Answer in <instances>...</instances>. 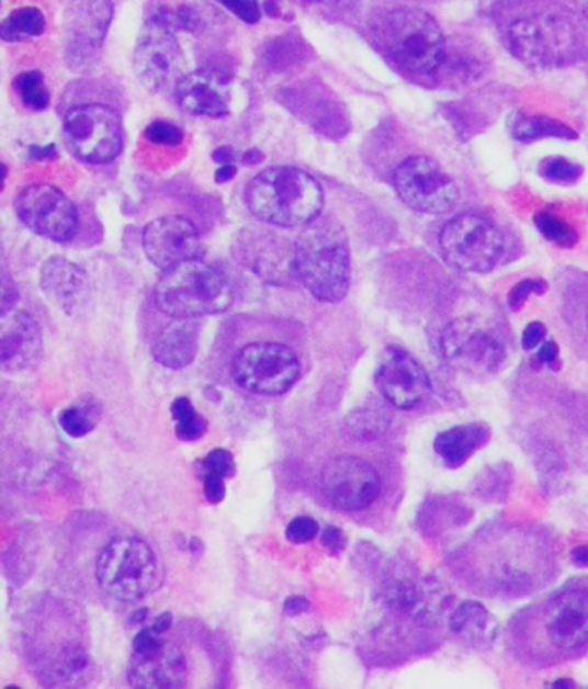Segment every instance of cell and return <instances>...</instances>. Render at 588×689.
Returning <instances> with one entry per match:
<instances>
[{
  "mask_svg": "<svg viewBox=\"0 0 588 689\" xmlns=\"http://www.w3.org/2000/svg\"><path fill=\"white\" fill-rule=\"evenodd\" d=\"M544 633L551 646L573 654L588 643V590L568 587L551 598L544 612Z\"/></svg>",
  "mask_w": 588,
  "mask_h": 689,
  "instance_id": "20",
  "label": "cell"
},
{
  "mask_svg": "<svg viewBox=\"0 0 588 689\" xmlns=\"http://www.w3.org/2000/svg\"><path fill=\"white\" fill-rule=\"evenodd\" d=\"M133 69L139 83L154 93L176 92L186 75V60L174 29L160 14L150 18L139 30Z\"/></svg>",
  "mask_w": 588,
  "mask_h": 689,
  "instance_id": "7",
  "label": "cell"
},
{
  "mask_svg": "<svg viewBox=\"0 0 588 689\" xmlns=\"http://www.w3.org/2000/svg\"><path fill=\"white\" fill-rule=\"evenodd\" d=\"M573 563L578 567H588V547H577L572 554Z\"/></svg>",
  "mask_w": 588,
  "mask_h": 689,
  "instance_id": "46",
  "label": "cell"
},
{
  "mask_svg": "<svg viewBox=\"0 0 588 689\" xmlns=\"http://www.w3.org/2000/svg\"><path fill=\"white\" fill-rule=\"evenodd\" d=\"M306 606H308L306 600H303V598L299 597H293L286 602V612L296 615L299 614V612H303V610H306Z\"/></svg>",
  "mask_w": 588,
  "mask_h": 689,
  "instance_id": "44",
  "label": "cell"
},
{
  "mask_svg": "<svg viewBox=\"0 0 588 689\" xmlns=\"http://www.w3.org/2000/svg\"><path fill=\"white\" fill-rule=\"evenodd\" d=\"M99 415L95 400L81 399L78 405L60 411L59 425L64 433H68L72 439H81L95 428Z\"/></svg>",
  "mask_w": 588,
  "mask_h": 689,
  "instance_id": "28",
  "label": "cell"
},
{
  "mask_svg": "<svg viewBox=\"0 0 588 689\" xmlns=\"http://www.w3.org/2000/svg\"><path fill=\"white\" fill-rule=\"evenodd\" d=\"M174 324L160 334L151 354L169 370L186 369L199 353V324L195 318H174Z\"/></svg>",
  "mask_w": 588,
  "mask_h": 689,
  "instance_id": "23",
  "label": "cell"
},
{
  "mask_svg": "<svg viewBox=\"0 0 588 689\" xmlns=\"http://www.w3.org/2000/svg\"><path fill=\"white\" fill-rule=\"evenodd\" d=\"M64 138L76 159L108 163L123 150V121L116 109L104 103H84L64 120Z\"/></svg>",
  "mask_w": 588,
  "mask_h": 689,
  "instance_id": "8",
  "label": "cell"
},
{
  "mask_svg": "<svg viewBox=\"0 0 588 689\" xmlns=\"http://www.w3.org/2000/svg\"><path fill=\"white\" fill-rule=\"evenodd\" d=\"M219 2L245 23L253 24L260 20V5L257 0H219Z\"/></svg>",
  "mask_w": 588,
  "mask_h": 689,
  "instance_id": "37",
  "label": "cell"
},
{
  "mask_svg": "<svg viewBox=\"0 0 588 689\" xmlns=\"http://www.w3.org/2000/svg\"><path fill=\"white\" fill-rule=\"evenodd\" d=\"M54 151H56V147H54V145H50V147L47 148H30V155H32L33 159H45V157H53Z\"/></svg>",
  "mask_w": 588,
  "mask_h": 689,
  "instance_id": "48",
  "label": "cell"
},
{
  "mask_svg": "<svg viewBox=\"0 0 588 689\" xmlns=\"http://www.w3.org/2000/svg\"><path fill=\"white\" fill-rule=\"evenodd\" d=\"M97 579L105 594L121 602H136L157 587L159 564L150 545L144 540H112L100 552Z\"/></svg>",
  "mask_w": 588,
  "mask_h": 689,
  "instance_id": "5",
  "label": "cell"
},
{
  "mask_svg": "<svg viewBox=\"0 0 588 689\" xmlns=\"http://www.w3.org/2000/svg\"><path fill=\"white\" fill-rule=\"evenodd\" d=\"M16 214L32 233L50 241H71L80 227L75 203L53 184L24 188L18 194Z\"/></svg>",
  "mask_w": 588,
  "mask_h": 689,
  "instance_id": "14",
  "label": "cell"
},
{
  "mask_svg": "<svg viewBox=\"0 0 588 689\" xmlns=\"http://www.w3.org/2000/svg\"><path fill=\"white\" fill-rule=\"evenodd\" d=\"M536 282H521L520 285L514 287L513 293L509 296V305L511 308L518 309L523 303H525L527 296L530 293H533V287H535Z\"/></svg>",
  "mask_w": 588,
  "mask_h": 689,
  "instance_id": "42",
  "label": "cell"
},
{
  "mask_svg": "<svg viewBox=\"0 0 588 689\" xmlns=\"http://www.w3.org/2000/svg\"><path fill=\"white\" fill-rule=\"evenodd\" d=\"M236 176V167L235 163H226V166H220L219 171L215 174L217 178V183H224V181H231Z\"/></svg>",
  "mask_w": 588,
  "mask_h": 689,
  "instance_id": "43",
  "label": "cell"
},
{
  "mask_svg": "<svg viewBox=\"0 0 588 689\" xmlns=\"http://www.w3.org/2000/svg\"><path fill=\"white\" fill-rule=\"evenodd\" d=\"M541 174L553 183L569 184L575 183L580 178L581 169L577 163L556 157V159H547L542 163Z\"/></svg>",
  "mask_w": 588,
  "mask_h": 689,
  "instance_id": "33",
  "label": "cell"
},
{
  "mask_svg": "<svg viewBox=\"0 0 588 689\" xmlns=\"http://www.w3.org/2000/svg\"><path fill=\"white\" fill-rule=\"evenodd\" d=\"M44 336L41 325L23 309L0 312V370L12 375L29 373L41 365Z\"/></svg>",
  "mask_w": 588,
  "mask_h": 689,
  "instance_id": "18",
  "label": "cell"
},
{
  "mask_svg": "<svg viewBox=\"0 0 588 689\" xmlns=\"http://www.w3.org/2000/svg\"><path fill=\"white\" fill-rule=\"evenodd\" d=\"M41 290L50 305L69 317H80L92 302L87 272L64 257H50L42 266Z\"/></svg>",
  "mask_w": 588,
  "mask_h": 689,
  "instance_id": "21",
  "label": "cell"
},
{
  "mask_svg": "<svg viewBox=\"0 0 588 689\" xmlns=\"http://www.w3.org/2000/svg\"><path fill=\"white\" fill-rule=\"evenodd\" d=\"M324 547L330 552H341L347 547V536L339 528H327L323 533Z\"/></svg>",
  "mask_w": 588,
  "mask_h": 689,
  "instance_id": "40",
  "label": "cell"
},
{
  "mask_svg": "<svg viewBox=\"0 0 588 689\" xmlns=\"http://www.w3.org/2000/svg\"><path fill=\"white\" fill-rule=\"evenodd\" d=\"M154 628L139 631L133 642L129 685L135 688H181L186 682L188 667L183 652L162 639Z\"/></svg>",
  "mask_w": 588,
  "mask_h": 689,
  "instance_id": "15",
  "label": "cell"
},
{
  "mask_svg": "<svg viewBox=\"0 0 588 689\" xmlns=\"http://www.w3.org/2000/svg\"><path fill=\"white\" fill-rule=\"evenodd\" d=\"M45 16L41 9L21 8L12 11L5 20L0 21V41L8 44H21L44 35Z\"/></svg>",
  "mask_w": 588,
  "mask_h": 689,
  "instance_id": "27",
  "label": "cell"
},
{
  "mask_svg": "<svg viewBox=\"0 0 588 689\" xmlns=\"http://www.w3.org/2000/svg\"><path fill=\"white\" fill-rule=\"evenodd\" d=\"M442 255L454 269L473 274L489 272L505 253V238L490 221L475 214H463L441 230Z\"/></svg>",
  "mask_w": 588,
  "mask_h": 689,
  "instance_id": "9",
  "label": "cell"
},
{
  "mask_svg": "<svg viewBox=\"0 0 588 689\" xmlns=\"http://www.w3.org/2000/svg\"><path fill=\"white\" fill-rule=\"evenodd\" d=\"M578 5H580L584 16L588 20V0H578Z\"/></svg>",
  "mask_w": 588,
  "mask_h": 689,
  "instance_id": "51",
  "label": "cell"
},
{
  "mask_svg": "<svg viewBox=\"0 0 588 689\" xmlns=\"http://www.w3.org/2000/svg\"><path fill=\"white\" fill-rule=\"evenodd\" d=\"M545 339V325L541 321H532L523 332V348L532 349L539 348Z\"/></svg>",
  "mask_w": 588,
  "mask_h": 689,
  "instance_id": "39",
  "label": "cell"
},
{
  "mask_svg": "<svg viewBox=\"0 0 588 689\" xmlns=\"http://www.w3.org/2000/svg\"><path fill=\"white\" fill-rule=\"evenodd\" d=\"M394 188L406 206L421 214H448L460 202L456 181L429 157H410L399 163Z\"/></svg>",
  "mask_w": 588,
  "mask_h": 689,
  "instance_id": "13",
  "label": "cell"
},
{
  "mask_svg": "<svg viewBox=\"0 0 588 689\" xmlns=\"http://www.w3.org/2000/svg\"><path fill=\"white\" fill-rule=\"evenodd\" d=\"M318 535V524L315 519L299 516L293 519L286 528V536L291 543H306Z\"/></svg>",
  "mask_w": 588,
  "mask_h": 689,
  "instance_id": "36",
  "label": "cell"
},
{
  "mask_svg": "<svg viewBox=\"0 0 588 689\" xmlns=\"http://www.w3.org/2000/svg\"><path fill=\"white\" fill-rule=\"evenodd\" d=\"M253 217L278 227H303L320 215L324 190L317 179L296 167H269L247 187Z\"/></svg>",
  "mask_w": 588,
  "mask_h": 689,
  "instance_id": "2",
  "label": "cell"
},
{
  "mask_svg": "<svg viewBox=\"0 0 588 689\" xmlns=\"http://www.w3.org/2000/svg\"><path fill=\"white\" fill-rule=\"evenodd\" d=\"M172 624V615L171 614H162L157 618V621L154 622V631H157L159 634H166L171 628Z\"/></svg>",
  "mask_w": 588,
  "mask_h": 689,
  "instance_id": "45",
  "label": "cell"
},
{
  "mask_svg": "<svg viewBox=\"0 0 588 689\" xmlns=\"http://www.w3.org/2000/svg\"><path fill=\"white\" fill-rule=\"evenodd\" d=\"M231 303V285L202 258L163 270L156 285L157 308L172 318L223 314Z\"/></svg>",
  "mask_w": 588,
  "mask_h": 689,
  "instance_id": "4",
  "label": "cell"
},
{
  "mask_svg": "<svg viewBox=\"0 0 588 689\" xmlns=\"http://www.w3.org/2000/svg\"><path fill=\"white\" fill-rule=\"evenodd\" d=\"M12 87L16 90L24 108L36 112L45 111L48 108L50 95H48L47 84H45V78L41 71L21 72L12 81Z\"/></svg>",
  "mask_w": 588,
  "mask_h": 689,
  "instance_id": "30",
  "label": "cell"
},
{
  "mask_svg": "<svg viewBox=\"0 0 588 689\" xmlns=\"http://www.w3.org/2000/svg\"><path fill=\"white\" fill-rule=\"evenodd\" d=\"M179 105L191 115L224 117L231 108V87L226 76L212 69L186 72L176 87Z\"/></svg>",
  "mask_w": 588,
  "mask_h": 689,
  "instance_id": "22",
  "label": "cell"
},
{
  "mask_svg": "<svg viewBox=\"0 0 588 689\" xmlns=\"http://www.w3.org/2000/svg\"><path fill=\"white\" fill-rule=\"evenodd\" d=\"M172 418L176 423V436L183 442H195L207 432V421L193 408L188 397H178L172 403Z\"/></svg>",
  "mask_w": 588,
  "mask_h": 689,
  "instance_id": "29",
  "label": "cell"
},
{
  "mask_svg": "<svg viewBox=\"0 0 588 689\" xmlns=\"http://www.w3.org/2000/svg\"><path fill=\"white\" fill-rule=\"evenodd\" d=\"M587 329H588V308H587Z\"/></svg>",
  "mask_w": 588,
  "mask_h": 689,
  "instance_id": "53",
  "label": "cell"
},
{
  "mask_svg": "<svg viewBox=\"0 0 588 689\" xmlns=\"http://www.w3.org/2000/svg\"><path fill=\"white\" fill-rule=\"evenodd\" d=\"M214 159L217 160L220 166H226V163H233L235 155H233L231 148H219V150L215 151Z\"/></svg>",
  "mask_w": 588,
  "mask_h": 689,
  "instance_id": "47",
  "label": "cell"
},
{
  "mask_svg": "<svg viewBox=\"0 0 588 689\" xmlns=\"http://www.w3.org/2000/svg\"><path fill=\"white\" fill-rule=\"evenodd\" d=\"M490 439V430L484 423L457 425L439 433L433 442L442 463L451 470L462 467L475 452L480 451Z\"/></svg>",
  "mask_w": 588,
  "mask_h": 689,
  "instance_id": "24",
  "label": "cell"
},
{
  "mask_svg": "<svg viewBox=\"0 0 588 689\" xmlns=\"http://www.w3.org/2000/svg\"><path fill=\"white\" fill-rule=\"evenodd\" d=\"M324 494L341 511L358 512L381 496L382 482L375 467L354 456H339L324 467Z\"/></svg>",
  "mask_w": 588,
  "mask_h": 689,
  "instance_id": "16",
  "label": "cell"
},
{
  "mask_svg": "<svg viewBox=\"0 0 588 689\" xmlns=\"http://www.w3.org/2000/svg\"><path fill=\"white\" fill-rule=\"evenodd\" d=\"M306 2H324V4H327V2H335V0H306Z\"/></svg>",
  "mask_w": 588,
  "mask_h": 689,
  "instance_id": "52",
  "label": "cell"
},
{
  "mask_svg": "<svg viewBox=\"0 0 588 689\" xmlns=\"http://www.w3.org/2000/svg\"><path fill=\"white\" fill-rule=\"evenodd\" d=\"M114 16L112 0H69L64 11V59L71 71L92 68Z\"/></svg>",
  "mask_w": 588,
  "mask_h": 689,
  "instance_id": "12",
  "label": "cell"
},
{
  "mask_svg": "<svg viewBox=\"0 0 588 689\" xmlns=\"http://www.w3.org/2000/svg\"><path fill=\"white\" fill-rule=\"evenodd\" d=\"M511 133L518 139H539L542 136H569L573 138L572 129L561 126L559 123L544 120V117H525L517 115V120L511 121Z\"/></svg>",
  "mask_w": 588,
  "mask_h": 689,
  "instance_id": "31",
  "label": "cell"
},
{
  "mask_svg": "<svg viewBox=\"0 0 588 689\" xmlns=\"http://www.w3.org/2000/svg\"><path fill=\"white\" fill-rule=\"evenodd\" d=\"M553 688H575V682L569 681V679H559V681L554 682Z\"/></svg>",
  "mask_w": 588,
  "mask_h": 689,
  "instance_id": "50",
  "label": "cell"
},
{
  "mask_svg": "<svg viewBox=\"0 0 588 689\" xmlns=\"http://www.w3.org/2000/svg\"><path fill=\"white\" fill-rule=\"evenodd\" d=\"M439 346L442 357L451 365L475 375L496 373L508 358L499 334L478 318L465 317L451 321L442 330Z\"/></svg>",
  "mask_w": 588,
  "mask_h": 689,
  "instance_id": "11",
  "label": "cell"
},
{
  "mask_svg": "<svg viewBox=\"0 0 588 689\" xmlns=\"http://www.w3.org/2000/svg\"><path fill=\"white\" fill-rule=\"evenodd\" d=\"M145 136H147L148 142L157 143V145H169V147H176L184 138L183 132L176 124L168 123V121L151 123L145 129Z\"/></svg>",
  "mask_w": 588,
  "mask_h": 689,
  "instance_id": "35",
  "label": "cell"
},
{
  "mask_svg": "<svg viewBox=\"0 0 588 689\" xmlns=\"http://www.w3.org/2000/svg\"><path fill=\"white\" fill-rule=\"evenodd\" d=\"M577 33L559 14H535L514 21L506 33L509 52L530 68H556L577 50Z\"/></svg>",
  "mask_w": 588,
  "mask_h": 689,
  "instance_id": "6",
  "label": "cell"
},
{
  "mask_svg": "<svg viewBox=\"0 0 588 689\" xmlns=\"http://www.w3.org/2000/svg\"><path fill=\"white\" fill-rule=\"evenodd\" d=\"M450 626L456 636L473 645H482L496 639V619L482 603H462L451 615Z\"/></svg>",
  "mask_w": 588,
  "mask_h": 689,
  "instance_id": "25",
  "label": "cell"
},
{
  "mask_svg": "<svg viewBox=\"0 0 588 689\" xmlns=\"http://www.w3.org/2000/svg\"><path fill=\"white\" fill-rule=\"evenodd\" d=\"M203 492L208 502L219 504L226 497V479L235 475V460L226 449H215L200 463Z\"/></svg>",
  "mask_w": 588,
  "mask_h": 689,
  "instance_id": "26",
  "label": "cell"
},
{
  "mask_svg": "<svg viewBox=\"0 0 588 689\" xmlns=\"http://www.w3.org/2000/svg\"><path fill=\"white\" fill-rule=\"evenodd\" d=\"M144 250L148 260L160 270L196 260L205 253L199 229L181 215L151 221L144 230Z\"/></svg>",
  "mask_w": 588,
  "mask_h": 689,
  "instance_id": "17",
  "label": "cell"
},
{
  "mask_svg": "<svg viewBox=\"0 0 588 689\" xmlns=\"http://www.w3.org/2000/svg\"><path fill=\"white\" fill-rule=\"evenodd\" d=\"M18 297H20V291H18L16 282L5 267H0V312L14 308Z\"/></svg>",
  "mask_w": 588,
  "mask_h": 689,
  "instance_id": "38",
  "label": "cell"
},
{
  "mask_svg": "<svg viewBox=\"0 0 588 689\" xmlns=\"http://www.w3.org/2000/svg\"><path fill=\"white\" fill-rule=\"evenodd\" d=\"M293 245L291 270L312 296L323 303L347 297L351 281V255L347 230L335 218L306 224Z\"/></svg>",
  "mask_w": 588,
  "mask_h": 689,
  "instance_id": "1",
  "label": "cell"
},
{
  "mask_svg": "<svg viewBox=\"0 0 588 689\" xmlns=\"http://www.w3.org/2000/svg\"><path fill=\"white\" fill-rule=\"evenodd\" d=\"M374 32L384 54L411 75H432L444 59L441 26L421 9H394L378 18Z\"/></svg>",
  "mask_w": 588,
  "mask_h": 689,
  "instance_id": "3",
  "label": "cell"
},
{
  "mask_svg": "<svg viewBox=\"0 0 588 689\" xmlns=\"http://www.w3.org/2000/svg\"><path fill=\"white\" fill-rule=\"evenodd\" d=\"M348 425L353 436L358 439L374 440L381 437L389 425L386 411H377V409L363 408L354 411L348 418Z\"/></svg>",
  "mask_w": 588,
  "mask_h": 689,
  "instance_id": "32",
  "label": "cell"
},
{
  "mask_svg": "<svg viewBox=\"0 0 588 689\" xmlns=\"http://www.w3.org/2000/svg\"><path fill=\"white\" fill-rule=\"evenodd\" d=\"M557 358H559V349L554 341L544 342V346L536 353V361L541 365L554 366L557 363Z\"/></svg>",
  "mask_w": 588,
  "mask_h": 689,
  "instance_id": "41",
  "label": "cell"
},
{
  "mask_svg": "<svg viewBox=\"0 0 588 689\" xmlns=\"http://www.w3.org/2000/svg\"><path fill=\"white\" fill-rule=\"evenodd\" d=\"M535 223L545 238L551 239V241L561 246H572L575 242V233H573L572 227L563 223L561 218L554 217L553 214L539 215Z\"/></svg>",
  "mask_w": 588,
  "mask_h": 689,
  "instance_id": "34",
  "label": "cell"
},
{
  "mask_svg": "<svg viewBox=\"0 0 588 689\" xmlns=\"http://www.w3.org/2000/svg\"><path fill=\"white\" fill-rule=\"evenodd\" d=\"M378 391L394 408L414 409L427 399L430 379L411 354L389 348L375 373Z\"/></svg>",
  "mask_w": 588,
  "mask_h": 689,
  "instance_id": "19",
  "label": "cell"
},
{
  "mask_svg": "<svg viewBox=\"0 0 588 689\" xmlns=\"http://www.w3.org/2000/svg\"><path fill=\"white\" fill-rule=\"evenodd\" d=\"M298 357L279 342H253L236 354L233 363L235 381L248 393L281 396L299 379Z\"/></svg>",
  "mask_w": 588,
  "mask_h": 689,
  "instance_id": "10",
  "label": "cell"
},
{
  "mask_svg": "<svg viewBox=\"0 0 588 689\" xmlns=\"http://www.w3.org/2000/svg\"><path fill=\"white\" fill-rule=\"evenodd\" d=\"M5 179H8V167L0 162V191L4 190Z\"/></svg>",
  "mask_w": 588,
  "mask_h": 689,
  "instance_id": "49",
  "label": "cell"
}]
</instances>
